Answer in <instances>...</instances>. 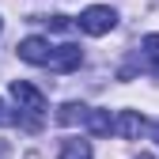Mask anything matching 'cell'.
Segmentation results:
<instances>
[{"instance_id":"cell-6","label":"cell","mask_w":159,"mask_h":159,"mask_svg":"<svg viewBox=\"0 0 159 159\" xmlns=\"http://www.w3.org/2000/svg\"><path fill=\"white\" fill-rule=\"evenodd\" d=\"M87 110L91 106H84V102H65L61 110H57V121H61V125H84L87 121Z\"/></svg>"},{"instance_id":"cell-13","label":"cell","mask_w":159,"mask_h":159,"mask_svg":"<svg viewBox=\"0 0 159 159\" xmlns=\"http://www.w3.org/2000/svg\"><path fill=\"white\" fill-rule=\"evenodd\" d=\"M136 159H152V155H144V152H140V155H136Z\"/></svg>"},{"instance_id":"cell-4","label":"cell","mask_w":159,"mask_h":159,"mask_svg":"<svg viewBox=\"0 0 159 159\" xmlns=\"http://www.w3.org/2000/svg\"><path fill=\"white\" fill-rule=\"evenodd\" d=\"M80 65H84V53H80V46H53L49 65H46V68H53V72H72V68H80Z\"/></svg>"},{"instance_id":"cell-10","label":"cell","mask_w":159,"mask_h":159,"mask_svg":"<svg viewBox=\"0 0 159 159\" xmlns=\"http://www.w3.org/2000/svg\"><path fill=\"white\" fill-rule=\"evenodd\" d=\"M140 46H144V53L152 57V61L159 65V34H148V38H144V42H140Z\"/></svg>"},{"instance_id":"cell-1","label":"cell","mask_w":159,"mask_h":159,"mask_svg":"<svg viewBox=\"0 0 159 159\" xmlns=\"http://www.w3.org/2000/svg\"><path fill=\"white\" fill-rule=\"evenodd\" d=\"M76 23H80V30H84V34L102 38V34H110V30L117 27V11H114V8H106V4H91V8L80 11Z\"/></svg>"},{"instance_id":"cell-3","label":"cell","mask_w":159,"mask_h":159,"mask_svg":"<svg viewBox=\"0 0 159 159\" xmlns=\"http://www.w3.org/2000/svg\"><path fill=\"white\" fill-rule=\"evenodd\" d=\"M15 53L23 57L27 65H49V53H53V46L46 42V38H38V34H30V38H23V42L15 46Z\"/></svg>"},{"instance_id":"cell-2","label":"cell","mask_w":159,"mask_h":159,"mask_svg":"<svg viewBox=\"0 0 159 159\" xmlns=\"http://www.w3.org/2000/svg\"><path fill=\"white\" fill-rule=\"evenodd\" d=\"M11 98H15V106L23 110V114H30L34 121L46 114V95L38 91L30 80H11Z\"/></svg>"},{"instance_id":"cell-14","label":"cell","mask_w":159,"mask_h":159,"mask_svg":"<svg viewBox=\"0 0 159 159\" xmlns=\"http://www.w3.org/2000/svg\"><path fill=\"white\" fill-rule=\"evenodd\" d=\"M0 30H4V19H0Z\"/></svg>"},{"instance_id":"cell-8","label":"cell","mask_w":159,"mask_h":159,"mask_svg":"<svg viewBox=\"0 0 159 159\" xmlns=\"http://www.w3.org/2000/svg\"><path fill=\"white\" fill-rule=\"evenodd\" d=\"M57 159H91V144L87 140H65Z\"/></svg>"},{"instance_id":"cell-11","label":"cell","mask_w":159,"mask_h":159,"mask_svg":"<svg viewBox=\"0 0 159 159\" xmlns=\"http://www.w3.org/2000/svg\"><path fill=\"white\" fill-rule=\"evenodd\" d=\"M46 23L53 27V30H68L72 23H68V15H53V19H46Z\"/></svg>"},{"instance_id":"cell-5","label":"cell","mask_w":159,"mask_h":159,"mask_svg":"<svg viewBox=\"0 0 159 159\" xmlns=\"http://www.w3.org/2000/svg\"><path fill=\"white\" fill-rule=\"evenodd\" d=\"M110 133H117V136H125V140H136V136L144 133V114H136V110H121L114 117V129Z\"/></svg>"},{"instance_id":"cell-9","label":"cell","mask_w":159,"mask_h":159,"mask_svg":"<svg viewBox=\"0 0 159 159\" xmlns=\"http://www.w3.org/2000/svg\"><path fill=\"white\" fill-rule=\"evenodd\" d=\"M11 125H19V114L8 110V102L0 98V129H11Z\"/></svg>"},{"instance_id":"cell-12","label":"cell","mask_w":159,"mask_h":159,"mask_svg":"<svg viewBox=\"0 0 159 159\" xmlns=\"http://www.w3.org/2000/svg\"><path fill=\"white\" fill-rule=\"evenodd\" d=\"M155 144H159V121H155Z\"/></svg>"},{"instance_id":"cell-7","label":"cell","mask_w":159,"mask_h":159,"mask_svg":"<svg viewBox=\"0 0 159 159\" xmlns=\"http://www.w3.org/2000/svg\"><path fill=\"white\" fill-rule=\"evenodd\" d=\"M87 133H95V136H106L110 129H114V117H110V110H87Z\"/></svg>"}]
</instances>
